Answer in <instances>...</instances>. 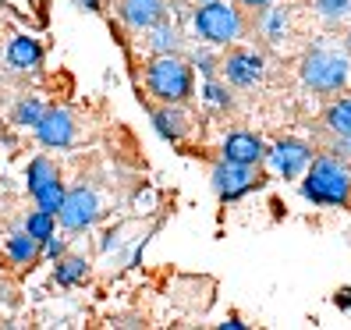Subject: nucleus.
<instances>
[{
    "instance_id": "4",
    "label": "nucleus",
    "mask_w": 351,
    "mask_h": 330,
    "mask_svg": "<svg viewBox=\"0 0 351 330\" xmlns=\"http://www.w3.org/2000/svg\"><path fill=\"white\" fill-rule=\"evenodd\" d=\"M302 82L316 93H337L348 82V60L334 50H313L302 64Z\"/></svg>"
},
{
    "instance_id": "23",
    "label": "nucleus",
    "mask_w": 351,
    "mask_h": 330,
    "mask_svg": "<svg viewBox=\"0 0 351 330\" xmlns=\"http://www.w3.org/2000/svg\"><path fill=\"white\" fill-rule=\"evenodd\" d=\"M202 96H206V103H213V107H231V96H227V89L220 86L217 78H210V82H206Z\"/></svg>"
},
{
    "instance_id": "8",
    "label": "nucleus",
    "mask_w": 351,
    "mask_h": 330,
    "mask_svg": "<svg viewBox=\"0 0 351 330\" xmlns=\"http://www.w3.org/2000/svg\"><path fill=\"white\" fill-rule=\"evenodd\" d=\"M270 163H274L277 174L298 178L308 163H313V150H308L305 142H298V139H284V142H277V146L270 150Z\"/></svg>"
},
{
    "instance_id": "25",
    "label": "nucleus",
    "mask_w": 351,
    "mask_h": 330,
    "mask_svg": "<svg viewBox=\"0 0 351 330\" xmlns=\"http://www.w3.org/2000/svg\"><path fill=\"white\" fill-rule=\"evenodd\" d=\"M195 64H199V71H202L206 78H213V57H210V54H195Z\"/></svg>"
},
{
    "instance_id": "13",
    "label": "nucleus",
    "mask_w": 351,
    "mask_h": 330,
    "mask_svg": "<svg viewBox=\"0 0 351 330\" xmlns=\"http://www.w3.org/2000/svg\"><path fill=\"white\" fill-rule=\"evenodd\" d=\"M153 125H156V132H160L163 139H171V142H178V139L189 135V117L178 110V103H167L163 110H156V114H153Z\"/></svg>"
},
{
    "instance_id": "26",
    "label": "nucleus",
    "mask_w": 351,
    "mask_h": 330,
    "mask_svg": "<svg viewBox=\"0 0 351 330\" xmlns=\"http://www.w3.org/2000/svg\"><path fill=\"white\" fill-rule=\"evenodd\" d=\"M280 25H284V14H280V11H274V14H270V22H266L270 36H277V32H280Z\"/></svg>"
},
{
    "instance_id": "7",
    "label": "nucleus",
    "mask_w": 351,
    "mask_h": 330,
    "mask_svg": "<svg viewBox=\"0 0 351 330\" xmlns=\"http://www.w3.org/2000/svg\"><path fill=\"white\" fill-rule=\"evenodd\" d=\"M36 135H39V142H43L47 150L71 146V142H75V117H71V110L47 107L43 117H39V125H36Z\"/></svg>"
},
{
    "instance_id": "16",
    "label": "nucleus",
    "mask_w": 351,
    "mask_h": 330,
    "mask_svg": "<svg viewBox=\"0 0 351 330\" xmlns=\"http://www.w3.org/2000/svg\"><path fill=\"white\" fill-rule=\"evenodd\" d=\"M86 274H89V263L82 259V256H60L57 259V270H53V277H57L60 287H71L78 281H86Z\"/></svg>"
},
{
    "instance_id": "28",
    "label": "nucleus",
    "mask_w": 351,
    "mask_h": 330,
    "mask_svg": "<svg viewBox=\"0 0 351 330\" xmlns=\"http://www.w3.org/2000/svg\"><path fill=\"white\" fill-rule=\"evenodd\" d=\"M337 305H341V309H351V292H341V295H337Z\"/></svg>"
},
{
    "instance_id": "12",
    "label": "nucleus",
    "mask_w": 351,
    "mask_h": 330,
    "mask_svg": "<svg viewBox=\"0 0 351 330\" xmlns=\"http://www.w3.org/2000/svg\"><path fill=\"white\" fill-rule=\"evenodd\" d=\"M8 60H11V68H18V71H32V68L43 64V47H39L36 39H29V36H18V39H11V47H8Z\"/></svg>"
},
{
    "instance_id": "3",
    "label": "nucleus",
    "mask_w": 351,
    "mask_h": 330,
    "mask_svg": "<svg viewBox=\"0 0 351 330\" xmlns=\"http://www.w3.org/2000/svg\"><path fill=\"white\" fill-rule=\"evenodd\" d=\"M192 22H195V32L206 39V43H217V47L234 43V39L241 36V29H245L241 14L227 4V0H206V4H199Z\"/></svg>"
},
{
    "instance_id": "9",
    "label": "nucleus",
    "mask_w": 351,
    "mask_h": 330,
    "mask_svg": "<svg viewBox=\"0 0 351 330\" xmlns=\"http://www.w3.org/2000/svg\"><path fill=\"white\" fill-rule=\"evenodd\" d=\"M223 71H227V82H231V86L249 89L263 78V57L256 50H234L231 57H227Z\"/></svg>"
},
{
    "instance_id": "5",
    "label": "nucleus",
    "mask_w": 351,
    "mask_h": 330,
    "mask_svg": "<svg viewBox=\"0 0 351 330\" xmlns=\"http://www.w3.org/2000/svg\"><path fill=\"white\" fill-rule=\"evenodd\" d=\"M96 217H99V199H96L93 189H86V185L68 192L64 202H60V210H57V220L64 231H86L96 224Z\"/></svg>"
},
{
    "instance_id": "19",
    "label": "nucleus",
    "mask_w": 351,
    "mask_h": 330,
    "mask_svg": "<svg viewBox=\"0 0 351 330\" xmlns=\"http://www.w3.org/2000/svg\"><path fill=\"white\" fill-rule=\"evenodd\" d=\"M326 125L341 139H351V99H341V103H334V107L326 110Z\"/></svg>"
},
{
    "instance_id": "1",
    "label": "nucleus",
    "mask_w": 351,
    "mask_h": 330,
    "mask_svg": "<svg viewBox=\"0 0 351 330\" xmlns=\"http://www.w3.org/2000/svg\"><path fill=\"white\" fill-rule=\"evenodd\" d=\"M146 86L160 103H184L192 96V68L174 54H156L146 68Z\"/></svg>"
},
{
    "instance_id": "17",
    "label": "nucleus",
    "mask_w": 351,
    "mask_h": 330,
    "mask_svg": "<svg viewBox=\"0 0 351 330\" xmlns=\"http://www.w3.org/2000/svg\"><path fill=\"white\" fill-rule=\"evenodd\" d=\"M53 178H60V174H57V163L47 160V156H36V160L29 163V171H25L29 192H39V189H43V185H50Z\"/></svg>"
},
{
    "instance_id": "10",
    "label": "nucleus",
    "mask_w": 351,
    "mask_h": 330,
    "mask_svg": "<svg viewBox=\"0 0 351 330\" xmlns=\"http://www.w3.org/2000/svg\"><path fill=\"white\" fill-rule=\"evenodd\" d=\"M167 14V8H163V0H121V18H125L128 29H149L156 25L160 18Z\"/></svg>"
},
{
    "instance_id": "29",
    "label": "nucleus",
    "mask_w": 351,
    "mask_h": 330,
    "mask_svg": "<svg viewBox=\"0 0 351 330\" xmlns=\"http://www.w3.org/2000/svg\"><path fill=\"white\" fill-rule=\"evenodd\" d=\"M241 327H245V323H241L238 316H231V320H227V323H223V330H241Z\"/></svg>"
},
{
    "instance_id": "11",
    "label": "nucleus",
    "mask_w": 351,
    "mask_h": 330,
    "mask_svg": "<svg viewBox=\"0 0 351 330\" xmlns=\"http://www.w3.org/2000/svg\"><path fill=\"white\" fill-rule=\"evenodd\" d=\"M263 142L252 135V132H234V135H227L223 142V160H231V163H245V167H256V163L263 160Z\"/></svg>"
},
{
    "instance_id": "6",
    "label": "nucleus",
    "mask_w": 351,
    "mask_h": 330,
    "mask_svg": "<svg viewBox=\"0 0 351 330\" xmlns=\"http://www.w3.org/2000/svg\"><path fill=\"white\" fill-rule=\"evenodd\" d=\"M210 181H213V189H217V196L223 202H234V199H241L245 192H252L256 185H259L256 174H252V167H245V163H231V160L217 163Z\"/></svg>"
},
{
    "instance_id": "20",
    "label": "nucleus",
    "mask_w": 351,
    "mask_h": 330,
    "mask_svg": "<svg viewBox=\"0 0 351 330\" xmlns=\"http://www.w3.org/2000/svg\"><path fill=\"white\" fill-rule=\"evenodd\" d=\"M22 228H25L39 245H43V238H50V235H53V213H47V210H32V213L25 217Z\"/></svg>"
},
{
    "instance_id": "15",
    "label": "nucleus",
    "mask_w": 351,
    "mask_h": 330,
    "mask_svg": "<svg viewBox=\"0 0 351 330\" xmlns=\"http://www.w3.org/2000/svg\"><path fill=\"white\" fill-rule=\"evenodd\" d=\"M149 47H153V54H174L181 47V36L167 18H160L156 25H149Z\"/></svg>"
},
{
    "instance_id": "27",
    "label": "nucleus",
    "mask_w": 351,
    "mask_h": 330,
    "mask_svg": "<svg viewBox=\"0 0 351 330\" xmlns=\"http://www.w3.org/2000/svg\"><path fill=\"white\" fill-rule=\"evenodd\" d=\"M78 8H86V11H99V0H75Z\"/></svg>"
},
{
    "instance_id": "24",
    "label": "nucleus",
    "mask_w": 351,
    "mask_h": 330,
    "mask_svg": "<svg viewBox=\"0 0 351 330\" xmlns=\"http://www.w3.org/2000/svg\"><path fill=\"white\" fill-rule=\"evenodd\" d=\"M64 249H68V241H64V238H57V235L43 238V245H39V252H47L50 259H60V256H64Z\"/></svg>"
},
{
    "instance_id": "21",
    "label": "nucleus",
    "mask_w": 351,
    "mask_h": 330,
    "mask_svg": "<svg viewBox=\"0 0 351 330\" xmlns=\"http://www.w3.org/2000/svg\"><path fill=\"white\" fill-rule=\"evenodd\" d=\"M43 103L39 99H25V103H18V110H14V125H22V128H36L39 125V117H43Z\"/></svg>"
},
{
    "instance_id": "33",
    "label": "nucleus",
    "mask_w": 351,
    "mask_h": 330,
    "mask_svg": "<svg viewBox=\"0 0 351 330\" xmlns=\"http://www.w3.org/2000/svg\"><path fill=\"white\" fill-rule=\"evenodd\" d=\"M202 4H206V0H202Z\"/></svg>"
},
{
    "instance_id": "22",
    "label": "nucleus",
    "mask_w": 351,
    "mask_h": 330,
    "mask_svg": "<svg viewBox=\"0 0 351 330\" xmlns=\"http://www.w3.org/2000/svg\"><path fill=\"white\" fill-rule=\"evenodd\" d=\"M316 11L326 22H344L351 18V0H316Z\"/></svg>"
},
{
    "instance_id": "2",
    "label": "nucleus",
    "mask_w": 351,
    "mask_h": 330,
    "mask_svg": "<svg viewBox=\"0 0 351 330\" xmlns=\"http://www.w3.org/2000/svg\"><path fill=\"white\" fill-rule=\"evenodd\" d=\"M302 192H305V199H313V202L341 206V202L351 199V171L344 167L341 160L323 156V160H316L313 167H308Z\"/></svg>"
},
{
    "instance_id": "30",
    "label": "nucleus",
    "mask_w": 351,
    "mask_h": 330,
    "mask_svg": "<svg viewBox=\"0 0 351 330\" xmlns=\"http://www.w3.org/2000/svg\"><path fill=\"white\" fill-rule=\"evenodd\" d=\"M245 8H270V0H241Z\"/></svg>"
},
{
    "instance_id": "18",
    "label": "nucleus",
    "mask_w": 351,
    "mask_h": 330,
    "mask_svg": "<svg viewBox=\"0 0 351 330\" xmlns=\"http://www.w3.org/2000/svg\"><path fill=\"white\" fill-rule=\"evenodd\" d=\"M64 181H60V178H53L50 185H43V189H39V192H32V199H36V206H39V210H47V213H53L57 217V210H60V202H64Z\"/></svg>"
},
{
    "instance_id": "31",
    "label": "nucleus",
    "mask_w": 351,
    "mask_h": 330,
    "mask_svg": "<svg viewBox=\"0 0 351 330\" xmlns=\"http://www.w3.org/2000/svg\"><path fill=\"white\" fill-rule=\"evenodd\" d=\"M348 142H351V139H348ZM348 153H351V146H348Z\"/></svg>"
},
{
    "instance_id": "32",
    "label": "nucleus",
    "mask_w": 351,
    "mask_h": 330,
    "mask_svg": "<svg viewBox=\"0 0 351 330\" xmlns=\"http://www.w3.org/2000/svg\"><path fill=\"white\" fill-rule=\"evenodd\" d=\"M348 43H351V36H348Z\"/></svg>"
},
{
    "instance_id": "14",
    "label": "nucleus",
    "mask_w": 351,
    "mask_h": 330,
    "mask_svg": "<svg viewBox=\"0 0 351 330\" xmlns=\"http://www.w3.org/2000/svg\"><path fill=\"white\" fill-rule=\"evenodd\" d=\"M8 259L18 263V266H32V263L39 259V241H36L25 228L14 231V235L8 238Z\"/></svg>"
}]
</instances>
